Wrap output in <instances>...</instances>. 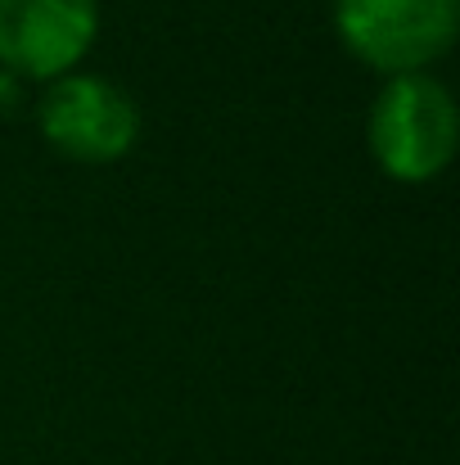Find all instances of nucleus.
<instances>
[{"mask_svg":"<svg viewBox=\"0 0 460 465\" xmlns=\"http://www.w3.org/2000/svg\"><path fill=\"white\" fill-rule=\"evenodd\" d=\"M36 118H41V132L54 150H64L68 158H82V163H113L141 136L136 100L118 82L91 77V73L54 77L36 104Z\"/></svg>","mask_w":460,"mask_h":465,"instance_id":"nucleus-3","label":"nucleus"},{"mask_svg":"<svg viewBox=\"0 0 460 465\" xmlns=\"http://www.w3.org/2000/svg\"><path fill=\"white\" fill-rule=\"evenodd\" d=\"M460 0H334L343 45L384 73H420L456 41Z\"/></svg>","mask_w":460,"mask_h":465,"instance_id":"nucleus-2","label":"nucleus"},{"mask_svg":"<svg viewBox=\"0 0 460 465\" xmlns=\"http://www.w3.org/2000/svg\"><path fill=\"white\" fill-rule=\"evenodd\" d=\"M95 27V0H0V64L14 77H64Z\"/></svg>","mask_w":460,"mask_h":465,"instance_id":"nucleus-4","label":"nucleus"},{"mask_svg":"<svg viewBox=\"0 0 460 465\" xmlns=\"http://www.w3.org/2000/svg\"><path fill=\"white\" fill-rule=\"evenodd\" d=\"M14 104H18V77L0 68V118H5V114H9Z\"/></svg>","mask_w":460,"mask_h":465,"instance_id":"nucleus-5","label":"nucleus"},{"mask_svg":"<svg viewBox=\"0 0 460 465\" xmlns=\"http://www.w3.org/2000/svg\"><path fill=\"white\" fill-rule=\"evenodd\" d=\"M460 114L443 82L425 73L393 77L370 109L375 163L397 181H429L456 154Z\"/></svg>","mask_w":460,"mask_h":465,"instance_id":"nucleus-1","label":"nucleus"}]
</instances>
